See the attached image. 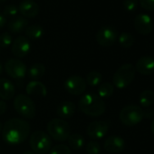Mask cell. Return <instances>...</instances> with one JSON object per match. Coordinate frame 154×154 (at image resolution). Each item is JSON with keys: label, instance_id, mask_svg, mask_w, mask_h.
<instances>
[{"label": "cell", "instance_id": "6da1fadb", "mask_svg": "<svg viewBox=\"0 0 154 154\" xmlns=\"http://www.w3.org/2000/svg\"><path fill=\"white\" fill-rule=\"evenodd\" d=\"M30 134V124L19 118L8 120L3 129L2 136L4 140L10 145H17L25 141Z\"/></svg>", "mask_w": 154, "mask_h": 154}, {"label": "cell", "instance_id": "7a4b0ae2", "mask_svg": "<svg viewBox=\"0 0 154 154\" xmlns=\"http://www.w3.org/2000/svg\"><path fill=\"white\" fill-rule=\"evenodd\" d=\"M79 110L91 117H98L105 112L106 105L103 100L94 94H84L78 103Z\"/></svg>", "mask_w": 154, "mask_h": 154}, {"label": "cell", "instance_id": "3957f363", "mask_svg": "<svg viewBox=\"0 0 154 154\" xmlns=\"http://www.w3.org/2000/svg\"><path fill=\"white\" fill-rule=\"evenodd\" d=\"M135 67L131 63H124L121 65L113 74V86L118 89H125L135 78Z\"/></svg>", "mask_w": 154, "mask_h": 154}, {"label": "cell", "instance_id": "277c9868", "mask_svg": "<svg viewBox=\"0 0 154 154\" xmlns=\"http://www.w3.org/2000/svg\"><path fill=\"white\" fill-rule=\"evenodd\" d=\"M48 135L57 140V141H65L71 135V128L69 123L60 118L52 119L47 124Z\"/></svg>", "mask_w": 154, "mask_h": 154}, {"label": "cell", "instance_id": "5b68a950", "mask_svg": "<svg viewBox=\"0 0 154 154\" xmlns=\"http://www.w3.org/2000/svg\"><path fill=\"white\" fill-rule=\"evenodd\" d=\"M29 143L35 154H46L52 148L51 137L43 131H34L30 136Z\"/></svg>", "mask_w": 154, "mask_h": 154}, {"label": "cell", "instance_id": "8992f818", "mask_svg": "<svg viewBox=\"0 0 154 154\" xmlns=\"http://www.w3.org/2000/svg\"><path fill=\"white\" fill-rule=\"evenodd\" d=\"M14 107L17 112L26 119H34L35 117L36 109L34 101L26 94H18L14 100Z\"/></svg>", "mask_w": 154, "mask_h": 154}, {"label": "cell", "instance_id": "52a82bcc", "mask_svg": "<svg viewBox=\"0 0 154 154\" xmlns=\"http://www.w3.org/2000/svg\"><path fill=\"white\" fill-rule=\"evenodd\" d=\"M119 118L123 125L132 127L139 124L142 121L143 110L137 105H127L121 110Z\"/></svg>", "mask_w": 154, "mask_h": 154}, {"label": "cell", "instance_id": "ba28073f", "mask_svg": "<svg viewBox=\"0 0 154 154\" xmlns=\"http://www.w3.org/2000/svg\"><path fill=\"white\" fill-rule=\"evenodd\" d=\"M86 81L85 78L78 75H72L66 79L64 82L65 90L72 95H80L86 90Z\"/></svg>", "mask_w": 154, "mask_h": 154}, {"label": "cell", "instance_id": "9c48e42d", "mask_svg": "<svg viewBox=\"0 0 154 154\" xmlns=\"http://www.w3.org/2000/svg\"><path fill=\"white\" fill-rule=\"evenodd\" d=\"M5 69L7 73L14 79H22L26 76L27 69L26 64L19 59H9L6 64Z\"/></svg>", "mask_w": 154, "mask_h": 154}, {"label": "cell", "instance_id": "30bf717a", "mask_svg": "<svg viewBox=\"0 0 154 154\" xmlns=\"http://www.w3.org/2000/svg\"><path fill=\"white\" fill-rule=\"evenodd\" d=\"M117 31L112 26H103L100 28L95 36L97 43L104 47L112 46L117 40Z\"/></svg>", "mask_w": 154, "mask_h": 154}, {"label": "cell", "instance_id": "8fae6325", "mask_svg": "<svg viewBox=\"0 0 154 154\" xmlns=\"http://www.w3.org/2000/svg\"><path fill=\"white\" fill-rule=\"evenodd\" d=\"M109 125L104 121H95L91 122L87 129L86 132L91 139L100 140L103 139L108 132Z\"/></svg>", "mask_w": 154, "mask_h": 154}, {"label": "cell", "instance_id": "7c38bea8", "mask_svg": "<svg viewBox=\"0 0 154 154\" xmlns=\"http://www.w3.org/2000/svg\"><path fill=\"white\" fill-rule=\"evenodd\" d=\"M134 28L142 35H148L153 29V23L149 16L146 14H140L134 18Z\"/></svg>", "mask_w": 154, "mask_h": 154}, {"label": "cell", "instance_id": "4fadbf2b", "mask_svg": "<svg viewBox=\"0 0 154 154\" xmlns=\"http://www.w3.org/2000/svg\"><path fill=\"white\" fill-rule=\"evenodd\" d=\"M31 49V44L26 36H18L12 42V53L17 58H23L28 54Z\"/></svg>", "mask_w": 154, "mask_h": 154}, {"label": "cell", "instance_id": "5bb4252c", "mask_svg": "<svg viewBox=\"0 0 154 154\" xmlns=\"http://www.w3.org/2000/svg\"><path fill=\"white\" fill-rule=\"evenodd\" d=\"M18 11L24 17H35L39 13V6L34 0H23L20 2Z\"/></svg>", "mask_w": 154, "mask_h": 154}, {"label": "cell", "instance_id": "9a60e30c", "mask_svg": "<svg viewBox=\"0 0 154 154\" xmlns=\"http://www.w3.org/2000/svg\"><path fill=\"white\" fill-rule=\"evenodd\" d=\"M104 149L110 153H119L125 148V141L120 136H110L104 141Z\"/></svg>", "mask_w": 154, "mask_h": 154}, {"label": "cell", "instance_id": "2e32d148", "mask_svg": "<svg viewBox=\"0 0 154 154\" xmlns=\"http://www.w3.org/2000/svg\"><path fill=\"white\" fill-rule=\"evenodd\" d=\"M135 70L142 75H150L154 72V59L150 56H142L138 59Z\"/></svg>", "mask_w": 154, "mask_h": 154}, {"label": "cell", "instance_id": "e0dca14e", "mask_svg": "<svg viewBox=\"0 0 154 154\" xmlns=\"http://www.w3.org/2000/svg\"><path fill=\"white\" fill-rule=\"evenodd\" d=\"M16 94V87L11 81L7 78H0V98L10 100Z\"/></svg>", "mask_w": 154, "mask_h": 154}, {"label": "cell", "instance_id": "ac0fdd59", "mask_svg": "<svg viewBox=\"0 0 154 154\" xmlns=\"http://www.w3.org/2000/svg\"><path fill=\"white\" fill-rule=\"evenodd\" d=\"M26 91L28 95H34L38 97H45L47 94L45 85L39 81H31L30 83H28Z\"/></svg>", "mask_w": 154, "mask_h": 154}, {"label": "cell", "instance_id": "d6986e66", "mask_svg": "<svg viewBox=\"0 0 154 154\" xmlns=\"http://www.w3.org/2000/svg\"><path fill=\"white\" fill-rule=\"evenodd\" d=\"M28 26V21L24 17H16L9 20L8 22V29L11 33L18 34L25 30Z\"/></svg>", "mask_w": 154, "mask_h": 154}, {"label": "cell", "instance_id": "ffe728a7", "mask_svg": "<svg viewBox=\"0 0 154 154\" xmlns=\"http://www.w3.org/2000/svg\"><path fill=\"white\" fill-rule=\"evenodd\" d=\"M75 112V104L72 102H63L57 107V115L60 119H69Z\"/></svg>", "mask_w": 154, "mask_h": 154}, {"label": "cell", "instance_id": "44dd1931", "mask_svg": "<svg viewBox=\"0 0 154 154\" xmlns=\"http://www.w3.org/2000/svg\"><path fill=\"white\" fill-rule=\"evenodd\" d=\"M29 78H31L33 81H37L43 77L45 73V67L43 63H34L30 66L28 71L26 72Z\"/></svg>", "mask_w": 154, "mask_h": 154}, {"label": "cell", "instance_id": "7402d4cb", "mask_svg": "<svg viewBox=\"0 0 154 154\" xmlns=\"http://www.w3.org/2000/svg\"><path fill=\"white\" fill-rule=\"evenodd\" d=\"M139 103L143 108H149L154 103V92L151 90L143 91L139 97Z\"/></svg>", "mask_w": 154, "mask_h": 154}, {"label": "cell", "instance_id": "603a6c76", "mask_svg": "<svg viewBox=\"0 0 154 154\" xmlns=\"http://www.w3.org/2000/svg\"><path fill=\"white\" fill-rule=\"evenodd\" d=\"M69 146L73 149H80L85 145V138L79 133H73L67 139Z\"/></svg>", "mask_w": 154, "mask_h": 154}, {"label": "cell", "instance_id": "cb8c5ba5", "mask_svg": "<svg viewBox=\"0 0 154 154\" xmlns=\"http://www.w3.org/2000/svg\"><path fill=\"white\" fill-rule=\"evenodd\" d=\"M26 35L28 38L33 40L40 39L44 35V29L39 25H32L26 28Z\"/></svg>", "mask_w": 154, "mask_h": 154}, {"label": "cell", "instance_id": "d4e9b609", "mask_svg": "<svg viewBox=\"0 0 154 154\" xmlns=\"http://www.w3.org/2000/svg\"><path fill=\"white\" fill-rule=\"evenodd\" d=\"M114 93V86L111 83H103L98 88V96L103 98H109Z\"/></svg>", "mask_w": 154, "mask_h": 154}, {"label": "cell", "instance_id": "484cf974", "mask_svg": "<svg viewBox=\"0 0 154 154\" xmlns=\"http://www.w3.org/2000/svg\"><path fill=\"white\" fill-rule=\"evenodd\" d=\"M103 80V75L98 71H92L86 76V84L90 86H97Z\"/></svg>", "mask_w": 154, "mask_h": 154}, {"label": "cell", "instance_id": "4316f807", "mask_svg": "<svg viewBox=\"0 0 154 154\" xmlns=\"http://www.w3.org/2000/svg\"><path fill=\"white\" fill-rule=\"evenodd\" d=\"M118 40H119V44L123 48H130V47H131L134 45V42H135L134 36L131 34H130V33H122L119 35Z\"/></svg>", "mask_w": 154, "mask_h": 154}, {"label": "cell", "instance_id": "83f0119b", "mask_svg": "<svg viewBox=\"0 0 154 154\" xmlns=\"http://www.w3.org/2000/svg\"><path fill=\"white\" fill-rule=\"evenodd\" d=\"M17 13H18V8L14 4L7 5L3 9V16L6 18L7 17H10V18L16 17Z\"/></svg>", "mask_w": 154, "mask_h": 154}, {"label": "cell", "instance_id": "f1b7e54d", "mask_svg": "<svg viewBox=\"0 0 154 154\" xmlns=\"http://www.w3.org/2000/svg\"><path fill=\"white\" fill-rule=\"evenodd\" d=\"M85 149L88 154H100L102 148H101V145L97 141L92 140L86 144Z\"/></svg>", "mask_w": 154, "mask_h": 154}, {"label": "cell", "instance_id": "f546056e", "mask_svg": "<svg viewBox=\"0 0 154 154\" xmlns=\"http://www.w3.org/2000/svg\"><path fill=\"white\" fill-rule=\"evenodd\" d=\"M49 154H71V149L66 145L59 144L51 148Z\"/></svg>", "mask_w": 154, "mask_h": 154}, {"label": "cell", "instance_id": "4dcf8cb0", "mask_svg": "<svg viewBox=\"0 0 154 154\" xmlns=\"http://www.w3.org/2000/svg\"><path fill=\"white\" fill-rule=\"evenodd\" d=\"M12 35L8 32H4L0 35V47L7 48L12 45Z\"/></svg>", "mask_w": 154, "mask_h": 154}, {"label": "cell", "instance_id": "1f68e13d", "mask_svg": "<svg viewBox=\"0 0 154 154\" xmlns=\"http://www.w3.org/2000/svg\"><path fill=\"white\" fill-rule=\"evenodd\" d=\"M138 6V0H124L123 1V7L125 10L129 12H132L137 8Z\"/></svg>", "mask_w": 154, "mask_h": 154}, {"label": "cell", "instance_id": "d6a6232c", "mask_svg": "<svg viewBox=\"0 0 154 154\" xmlns=\"http://www.w3.org/2000/svg\"><path fill=\"white\" fill-rule=\"evenodd\" d=\"M142 8L148 11H154V0H139Z\"/></svg>", "mask_w": 154, "mask_h": 154}, {"label": "cell", "instance_id": "836d02e7", "mask_svg": "<svg viewBox=\"0 0 154 154\" xmlns=\"http://www.w3.org/2000/svg\"><path fill=\"white\" fill-rule=\"evenodd\" d=\"M154 116V110L149 108V109H147V110H144L143 111V118H146V119H150Z\"/></svg>", "mask_w": 154, "mask_h": 154}, {"label": "cell", "instance_id": "e575fe53", "mask_svg": "<svg viewBox=\"0 0 154 154\" xmlns=\"http://www.w3.org/2000/svg\"><path fill=\"white\" fill-rule=\"evenodd\" d=\"M8 110V104L4 101H0V115L4 114Z\"/></svg>", "mask_w": 154, "mask_h": 154}, {"label": "cell", "instance_id": "d590c367", "mask_svg": "<svg viewBox=\"0 0 154 154\" xmlns=\"http://www.w3.org/2000/svg\"><path fill=\"white\" fill-rule=\"evenodd\" d=\"M7 24V18L3 16V14H0V28H2Z\"/></svg>", "mask_w": 154, "mask_h": 154}, {"label": "cell", "instance_id": "8d00e7d4", "mask_svg": "<svg viewBox=\"0 0 154 154\" xmlns=\"http://www.w3.org/2000/svg\"><path fill=\"white\" fill-rule=\"evenodd\" d=\"M150 131H151L152 134L154 135V119L152 120V122H151V124H150Z\"/></svg>", "mask_w": 154, "mask_h": 154}, {"label": "cell", "instance_id": "74e56055", "mask_svg": "<svg viewBox=\"0 0 154 154\" xmlns=\"http://www.w3.org/2000/svg\"><path fill=\"white\" fill-rule=\"evenodd\" d=\"M23 154H35L33 150H26L25 152H23Z\"/></svg>", "mask_w": 154, "mask_h": 154}, {"label": "cell", "instance_id": "f35d334b", "mask_svg": "<svg viewBox=\"0 0 154 154\" xmlns=\"http://www.w3.org/2000/svg\"><path fill=\"white\" fill-rule=\"evenodd\" d=\"M2 65H1V63H0V74H1L2 73Z\"/></svg>", "mask_w": 154, "mask_h": 154}, {"label": "cell", "instance_id": "ab89813d", "mask_svg": "<svg viewBox=\"0 0 154 154\" xmlns=\"http://www.w3.org/2000/svg\"><path fill=\"white\" fill-rule=\"evenodd\" d=\"M2 131V124H1V122H0V132Z\"/></svg>", "mask_w": 154, "mask_h": 154}, {"label": "cell", "instance_id": "60d3db41", "mask_svg": "<svg viewBox=\"0 0 154 154\" xmlns=\"http://www.w3.org/2000/svg\"><path fill=\"white\" fill-rule=\"evenodd\" d=\"M0 1H7V0H0Z\"/></svg>", "mask_w": 154, "mask_h": 154}]
</instances>
